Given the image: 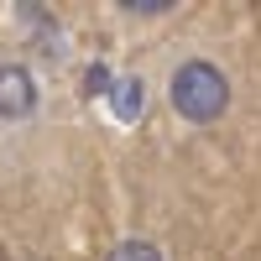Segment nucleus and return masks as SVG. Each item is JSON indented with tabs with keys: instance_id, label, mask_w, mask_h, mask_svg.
<instances>
[{
	"instance_id": "f257e3e1",
	"label": "nucleus",
	"mask_w": 261,
	"mask_h": 261,
	"mask_svg": "<svg viewBox=\"0 0 261 261\" xmlns=\"http://www.w3.org/2000/svg\"><path fill=\"white\" fill-rule=\"evenodd\" d=\"M172 105L188 120H214L230 105V84H225V73L214 63H183L172 73Z\"/></svg>"
},
{
	"instance_id": "423d86ee",
	"label": "nucleus",
	"mask_w": 261,
	"mask_h": 261,
	"mask_svg": "<svg viewBox=\"0 0 261 261\" xmlns=\"http://www.w3.org/2000/svg\"><path fill=\"white\" fill-rule=\"evenodd\" d=\"M0 261H11V256H6V251H0Z\"/></svg>"
},
{
	"instance_id": "39448f33",
	"label": "nucleus",
	"mask_w": 261,
	"mask_h": 261,
	"mask_svg": "<svg viewBox=\"0 0 261 261\" xmlns=\"http://www.w3.org/2000/svg\"><path fill=\"white\" fill-rule=\"evenodd\" d=\"M84 89H89V94H105V89H110V68H105V63H94V68L84 73Z\"/></svg>"
},
{
	"instance_id": "7ed1b4c3",
	"label": "nucleus",
	"mask_w": 261,
	"mask_h": 261,
	"mask_svg": "<svg viewBox=\"0 0 261 261\" xmlns=\"http://www.w3.org/2000/svg\"><path fill=\"white\" fill-rule=\"evenodd\" d=\"M110 99H115L120 120H136L141 105H146V89H141V79H120V84H110Z\"/></svg>"
},
{
	"instance_id": "f03ea898",
	"label": "nucleus",
	"mask_w": 261,
	"mask_h": 261,
	"mask_svg": "<svg viewBox=\"0 0 261 261\" xmlns=\"http://www.w3.org/2000/svg\"><path fill=\"white\" fill-rule=\"evenodd\" d=\"M37 110V84L21 63H0V120H27Z\"/></svg>"
},
{
	"instance_id": "20e7f679",
	"label": "nucleus",
	"mask_w": 261,
	"mask_h": 261,
	"mask_svg": "<svg viewBox=\"0 0 261 261\" xmlns=\"http://www.w3.org/2000/svg\"><path fill=\"white\" fill-rule=\"evenodd\" d=\"M105 261H162V251L151 246V241H125V246H115Z\"/></svg>"
}]
</instances>
